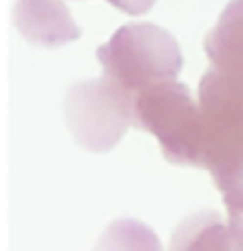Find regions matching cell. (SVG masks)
Listing matches in <instances>:
<instances>
[{
    "instance_id": "4",
    "label": "cell",
    "mask_w": 243,
    "mask_h": 251,
    "mask_svg": "<svg viewBox=\"0 0 243 251\" xmlns=\"http://www.w3.org/2000/svg\"><path fill=\"white\" fill-rule=\"evenodd\" d=\"M12 22L29 43L43 48L65 46L81 36L72 12L60 0H17Z\"/></svg>"
},
{
    "instance_id": "5",
    "label": "cell",
    "mask_w": 243,
    "mask_h": 251,
    "mask_svg": "<svg viewBox=\"0 0 243 251\" xmlns=\"http://www.w3.org/2000/svg\"><path fill=\"white\" fill-rule=\"evenodd\" d=\"M93 251H162V244L141 220L119 218L105 227Z\"/></svg>"
},
{
    "instance_id": "2",
    "label": "cell",
    "mask_w": 243,
    "mask_h": 251,
    "mask_svg": "<svg viewBox=\"0 0 243 251\" xmlns=\"http://www.w3.org/2000/svg\"><path fill=\"white\" fill-rule=\"evenodd\" d=\"M133 125L160 141L167 160L200 163L203 117L198 115L184 84L162 81L133 94Z\"/></svg>"
},
{
    "instance_id": "3",
    "label": "cell",
    "mask_w": 243,
    "mask_h": 251,
    "mask_svg": "<svg viewBox=\"0 0 243 251\" xmlns=\"http://www.w3.org/2000/svg\"><path fill=\"white\" fill-rule=\"evenodd\" d=\"M62 113L79 146L108 153L133 125V94L110 77L74 84Z\"/></svg>"
},
{
    "instance_id": "1",
    "label": "cell",
    "mask_w": 243,
    "mask_h": 251,
    "mask_svg": "<svg viewBox=\"0 0 243 251\" xmlns=\"http://www.w3.org/2000/svg\"><path fill=\"white\" fill-rule=\"evenodd\" d=\"M105 77L114 79L127 91L174 81L181 70V50L174 36L157 24H127L105 46L98 48Z\"/></svg>"
},
{
    "instance_id": "6",
    "label": "cell",
    "mask_w": 243,
    "mask_h": 251,
    "mask_svg": "<svg viewBox=\"0 0 243 251\" xmlns=\"http://www.w3.org/2000/svg\"><path fill=\"white\" fill-rule=\"evenodd\" d=\"M108 2L127 15H143L155 5V0H108Z\"/></svg>"
}]
</instances>
